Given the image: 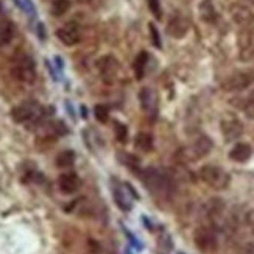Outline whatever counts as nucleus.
I'll return each instance as SVG.
<instances>
[{
	"mask_svg": "<svg viewBox=\"0 0 254 254\" xmlns=\"http://www.w3.org/2000/svg\"><path fill=\"white\" fill-rule=\"evenodd\" d=\"M240 22L239 31V47H240V58L251 60L254 57V16L245 13L237 19Z\"/></svg>",
	"mask_w": 254,
	"mask_h": 254,
	"instance_id": "nucleus-1",
	"label": "nucleus"
},
{
	"mask_svg": "<svg viewBox=\"0 0 254 254\" xmlns=\"http://www.w3.org/2000/svg\"><path fill=\"white\" fill-rule=\"evenodd\" d=\"M11 119L16 124L39 125L44 120V109L36 102H24L11 109Z\"/></svg>",
	"mask_w": 254,
	"mask_h": 254,
	"instance_id": "nucleus-2",
	"label": "nucleus"
},
{
	"mask_svg": "<svg viewBox=\"0 0 254 254\" xmlns=\"http://www.w3.org/2000/svg\"><path fill=\"white\" fill-rule=\"evenodd\" d=\"M198 176H200V180L209 186L211 189H215V190H223L229 186V181H231V176L226 170H223L222 167H218V165H214V164H207V165H203L198 172Z\"/></svg>",
	"mask_w": 254,
	"mask_h": 254,
	"instance_id": "nucleus-3",
	"label": "nucleus"
},
{
	"mask_svg": "<svg viewBox=\"0 0 254 254\" xmlns=\"http://www.w3.org/2000/svg\"><path fill=\"white\" fill-rule=\"evenodd\" d=\"M140 180L143 186L147 187L148 192L156 196H167L170 193V181L165 175L159 170L147 169L140 173Z\"/></svg>",
	"mask_w": 254,
	"mask_h": 254,
	"instance_id": "nucleus-4",
	"label": "nucleus"
},
{
	"mask_svg": "<svg viewBox=\"0 0 254 254\" xmlns=\"http://www.w3.org/2000/svg\"><path fill=\"white\" fill-rule=\"evenodd\" d=\"M193 244L204 254L215 253L218 248V237L215 228H212L211 225L198 226L193 233Z\"/></svg>",
	"mask_w": 254,
	"mask_h": 254,
	"instance_id": "nucleus-5",
	"label": "nucleus"
},
{
	"mask_svg": "<svg viewBox=\"0 0 254 254\" xmlns=\"http://www.w3.org/2000/svg\"><path fill=\"white\" fill-rule=\"evenodd\" d=\"M13 75L22 83H33L36 78L35 63L28 57H22L13 65Z\"/></svg>",
	"mask_w": 254,
	"mask_h": 254,
	"instance_id": "nucleus-6",
	"label": "nucleus"
},
{
	"mask_svg": "<svg viewBox=\"0 0 254 254\" xmlns=\"http://www.w3.org/2000/svg\"><path fill=\"white\" fill-rule=\"evenodd\" d=\"M253 81H254V75L251 72H236L233 75H229L222 83V87L228 92L242 91V89H247Z\"/></svg>",
	"mask_w": 254,
	"mask_h": 254,
	"instance_id": "nucleus-7",
	"label": "nucleus"
},
{
	"mask_svg": "<svg viewBox=\"0 0 254 254\" xmlns=\"http://www.w3.org/2000/svg\"><path fill=\"white\" fill-rule=\"evenodd\" d=\"M211 150H212V140L206 136H201V137H198L190 147L186 148L184 156L189 158L190 161H198L204 158L206 154H209Z\"/></svg>",
	"mask_w": 254,
	"mask_h": 254,
	"instance_id": "nucleus-8",
	"label": "nucleus"
},
{
	"mask_svg": "<svg viewBox=\"0 0 254 254\" xmlns=\"http://www.w3.org/2000/svg\"><path fill=\"white\" fill-rule=\"evenodd\" d=\"M119 67H120L119 61L114 57H111V55L103 57V58H100L97 61V69H98V72H100V75H102V78L106 83H113L114 81V78L119 73Z\"/></svg>",
	"mask_w": 254,
	"mask_h": 254,
	"instance_id": "nucleus-9",
	"label": "nucleus"
},
{
	"mask_svg": "<svg viewBox=\"0 0 254 254\" xmlns=\"http://www.w3.org/2000/svg\"><path fill=\"white\" fill-rule=\"evenodd\" d=\"M57 36L64 46L72 47V46H76V44L81 41V30L76 24L70 22V24H65L61 28H58Z\"/></svg>",
	"mask_w": 254,
	"mask_h": 254,
	"instance_id": "nucleus-10",
	"label": "nucleus"
},
{
	"mask_svg": "<svg viewBox=\"0 0 254 254\" xmlns=\"http://www.w3.org/2000/svg\"><path fill=\"white\" fill-rule=\"evenodd\" d=\"M139 100H140V106L143 109L148 117H156L158 114V95L150 87H143V89L139 92Z\"/></svg>",
	"mask_w": 254,
	"mask_h": 254,
	"instance_id": "nucleus-11",
	"label": "nucleus"
},
{
	"mask_svg": "<svg viewBox=\"0 0 254 254\" xmlns=\"http://www.w3.org/2000/svg\"><path fill=\"white\" fill-rule=\"evenodd\" d=\"M81 186V181H80V176L73 173V172H65L63 175H60L58 178V187L61 193L64 195H72L75 193L76 190L80 189Z\"/></svg>",
	"mask_w": 254,
	"mask_h": 254,
	"instance_id": "nucleus-12",
	"label": "nucleus"
},
{
	"mask_svg": "<svg viewBox=\"0 0 254 254\" xmlns=\"http://www.w3.org/2000/svg\"><path fill=\"white\" fill-rule=\"evenodd\" d=\"M222 132L228 142H233L236 139H239L244 132V127L239 122L237 119H225L222 120Z\"/></svg>",
	"mask_w": 254,
	"mask_h": 254,
	"instance_id": "nucleus-13",
	"label": "nucleus"
},
{
	"mask_svg": "<svg viewBox=\"0 0 254 254\" xmlns=\"http://www.w3.org/2000/svg\"><path fill=\"white\" fill-rule=\"evenodd\" d=\"M189 31V20L184 16H175L167 25V33L173 38H183Z\"/></svg>",
	"mask_w": 254,
	"mask_h": 254,
	"instance_id": "nucleus-14",
	"label": "nucleus"
},
{
	"mask_svg": "<svg viewBox=\"0 0 254 254\" xmlns=\"http://www.w3.org/2000/svg\"><path fill=\"white\" fill-rule=\"evenodd\" d=\"M253 154V150L248 143H244V142H239L236 145L231 148L229 151V159L234 161V162H247Z\"/></svg>",
	"mask_w": 254,
	"mask_h": 254,
	"instance_id": "nucleus-15",
	"label": "nucleus"
},
{
	"mask_svg": "<svg viewBox=\"0 0 254 254\" xmlns=\"http://www.w3.org/2000/svg\"><path fill=\"white\" fill-rule=\"evenodd\" d=\"M113 196H114L116 204H117L120 209H122V211H125V212L129 211V209H131V200H129V196L125 193L124 187L120 186V184L113 187Z\"/></svg>",
	"mask_w": 254,
	"mask_h": 254,
	"instance_id": "nucleus-16",
	"label": "nucleus"
},
{
	"mask_svg": "<svg viewBox=\"0 0 254 254\" xmlns=\"http://www.w3.org/2000/svg\"><path fill=\"white\" fill-rule=\"evenodd\" d=\"M200 16L204 22H209V24H212L217 19V13H215V8L212 5L211 0H203L201 5H200Z\"/></svg>",
	"mask_w": 254,
	"mask_h": 254,
	"instance_id": "nucleus-17",
	"label": "nucleus"
},
{
	"mask_svg": "<svg viewBox=\"0 0 254 254\" xmlns=\"http://www.w3.org/2000/svg\"><path fill=\"white\" fill-rule=\"evenodd\" d=\"M147 63H148V53L147 52H140L136 57V60H134V65H132V69H134V73H136L137 80H142L143 75H145Z\"/></svg>",
	"mask_w": 254,
	"mask_h": 254,
	"instance_id": "nucleus-18",
	"label": "nucleus"
},
{
	"mask_svg": "<svg viewBox=\"0 0 254 254\" xmlns=\"http://www.w3.org/2000/svg\"><path fill=\"white\" fill-rule=\"evenodd\" d=\"M13 38H14V25L11 22H3L0 25V49L8 46Z\"/></svg>",
	"mask_w": 254,
	"mask_h": 254,
	"instance_id": "nucleus-19",
	"label": "nucleus"
},
{
	"mask_svg": "<svg viewBox=\"0 0 254 254\" xmlns=\"http://www.w3.org/2000/svg\"><path fill=\"white\" fill-rule=\"evenodd\" d=\"M134 145L137 150H140L143 153H148L153 150V137L148 134V132H139V134L136 136Z\"/></svg>",
	"mask_w": 254,
	"mask_h": 254,
	"instance_id": "nucleus-20",
	"label": "nucleus"
},
{
	"mask_svg": "<svg viewBox=\"0 0 254 254\" xmlns=\"http://www.w3.org/2000/svg\"><path fill=\"white\" fill-rule=\"evenodd\" d=\"M119 161H122L124 165H127V167L131 170V172H139V167H140V161L137 156H134V154H129L127 151H120L119 154Z\"/></svg>",
	"mask_w": 254,
	"mask_h": 254,
	"instance_id": "nucleus-21",
	"label": "nucleus"
},
{
	"mask_svg": "<svg viewBox=\"0 0 254 254\" xmlns=\"http://www.w3.org/2000/svg\"><path fill=\"white\" fill-rule=\"evenodd\" d=\"M70 8V2L69 0H52V6L50 11L55 17H61L63 14H65Z\"/></svg>",
	"mask_w": 254,
	"mask_h": 254,
	"instance_id": "nucleus-22",
	"label": "nucleus"
},
{
	"mask_svg": "<svg viewBox=\"0 0 254 254\" xmlns=\"http://www.w3.org/2000/svg\"><path fill=\"white\" fill-rule=\"evenodd\" d=\"M75 162V154L73 151H61L57 159H55V164H57V167L60 169H67L70 165H73Z\"/></svg>",
	"mask_w": 254,
	"mask_h": 254,
	"instance_id": "nucleus-23",
	"label": "nucleus"
},
{
	"mask_svg": "<svg viewBox=\"0 0 254 254\" xmlns=\"http://www.w3.org/2000/svg\"><path fill=\"white\" fill-rule=\"evenodd\" d=\"M94 114H95V119L98 120V122L106 124L108 119H109V109L105 105H97L94 108Z\"/></svg>",
	"mask_w": 254,
	"mask_h": 254,
	"instance_id": "nucleus-24",
	"label": "nucleus"
},
{
	"mask_svg": "<svg viewBox=\"0 0 254 254\" xmlns=\"http://www.w3.org/2000/svg\"><path fill=\"white\" fill-rule=\"evenodd\" d=\"M244 111L247 113L248 117L254 119V89L250 92L247 102H245V106H244Z\"/></svg>",
	"mask_w": 254,
	"mask_h": 254,
	"instance_id": "nucleus-25",
	"label": "nucleus"
},
{
	"mask_svg": "<svg viewBox=\"0 0 254 254\" xmlns=\"http://www.w3.org/2000/svg\"><path fill=\"white\" fill-rule=\"evenodd\" d=\"M116 137L119 142L125 143L128 139V129L124 124H116Z\"/></svg>",
	"mask_w": 254,
	"mask_h": 254,
	"instance_id": "nucleus-26",
	"label": "nucleus"
},
{
	"mask_svg": "<svg viewBox=\"0 0 254 254\" xmlns=\"http://www.w3.org/2000/svg\"><path fill=\"white\" fill-rule=\"evenodd\" d=\"M150 35H151V41H153V46L161 49V38H159V33L158 28L154 27V24H150Z\"/></svg>",
	"mask_w": 254,
	"mask_h": 254,
	"instance_id": "nucleus-27",
	"label": "nucleus"
},
{
	"mask_svg": "<svg viewBox=\"0 0 254 254\" xmlns=\"http://www.w3.org/2000/svg\"><path fill=\"white\" fill-rule=\"evenodd\" d=\"M148 6L150 11L154 14V17H161V5H159V0H148Z\"/></svg>",
	"mask_w": 254,
	"mask_h": 254,
	"instance_id": "nucleus-28",
	"label": "nucleus"
},
{
	"mask_svg": "<svg viewBox=\"0 0 254 254\" xmlns=\"http://www.w3.org/2000/svg\"><path fill=\"white\" fill-rule=\"evenodd\" d=\"M248 225L253 231V234H254V211L251 214H248Z\"/></svg>",
	"mask_w": 254,
	"mask_h": 254,
	"instance_id": "nucleus-29",
	"label": "nucleus"
},
{
	"mask_svg": "<svg viewBox=\"0 0 254 254\" xmlns=\"http://www.w3.org/2000/svg\"><path fill=\"white\" fill-rule=\"evenodd\" d=\"M245 254H254V245H247L245 250H244Z\"/></svg>",
	"mask_w": 254,
	"mask_h": 254,
	"instance_id": "nucleus-30",
	"label": "nucleus"
},
{
	"mask_svg": "<svg viewBox=\"0 0 254 254\" xmlns=\"http://www.w3.org/2000/svg\"><path fill=\"white\" fill-rule=\"evenodd\" d=\"M76 2H78V3H89L91 0H76Z\"/></svg>",
	"mask_w": 254,
	"mask_h": 254,
	"instance_id": "nucleus-31",
	"label": "nucleus"
},
{
	"mask_svg": "<svg viewBox=\"0 0 254 254\" xmlns=\"http://www.w3.org/2000/svg\"><path fill=\"white\" fill-rule=\"evenodd\" d=\"M251 2H253V3H254V0H251Z\"/></svg>",
	"mask_w": 254,
	"mask_h": 254,
	"instance_id": "nucleus-32",
	"label": "nucleus"
}]
</instances>
